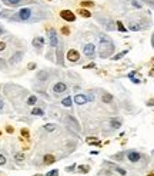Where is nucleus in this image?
<instances>
[{
  "label": "nucleus",
  "instance_id": "nucleus-1",
  "mask_svg": "<svg viewBox=\"0 0 154 176\" xmlns=\"http://www.w3.org/2000/svg\"><path fill=\"white\" fill-rule=\"evenodd\" d=\"M52 16L49 9L44 6H23L17 11L3 10L0 13L1 19H7L9 22H22V23H37L46 20Z\"/></svg>",
  "mask_w": 154,
  "mask_h": 176
},
{
  "label": "nucleus",
  "instance_id": "nucleus-2",
  "mask_svg": "<svg viewBox=\"0 0 154 176\" xmlns=\"http://www.w3.org/2000/svg\"><path fill=\"white\" fill-rule=\"evenodd\" d=\"M114 42L111 40L107 34H100L99 36V56L101 59H107L114 53Z\"/></svg>",
  "mask_w": 154,
  "mask_h": 176
},
{
  "label": "nucleus",
  "instance_id": "nucleus-3",
  "mask_svg": "<svg viewBox=\"0 0 154 176\" xmlns=\"http://www.w3.org/2000/svg\"><path fill=\"white\" fill-rule=\"evenodd\" d=\"M7 7H23V6H30L36 4L37 0H1Z\"/></svg>",
  "mask_w": 154,
  "mask_h": 176
},
{
  "label": "nucleus",
  "instance_id": "nucleus-4",
  "mask_svg": "<svg viewBox=\"0 0 154 176\" xmlns=\"http://www.w3.org/2000/svg\"><path fill=\"white\" fill-rule=\"evenodd\" d=\"M64 122H66L67 126H70V128H71V129H74L76 132H80V130H81V128H80V123H78V120H77L73 115L67 113L66 118H64Z\"/></svg>",
  "mask_w": 154,
  "mask_h": 176
},
{
  "label": "nucleus",
  "instance_id": "nucleus-5",
  "mask_svg": "<svg viewBox=\"0 0 154 176\" xmlns=\"http://www.w3.org/2000/svg\"><path fill=\"white\" fill-rule=\"evenodd\" d=\"M146 27H148V24H144L143 20H130L129 22V29L133 30V32H138V30H143Z\"/></svg>",
  "mask_w": 154,
  "mask_h": 176
},
{
  "label": "nucleus",
  "instance_id": "nucleus-6",
  "mask_svg": "<svg viewBox=\"0 0 154 176\" xmlns=\"http://www.w3.org/2000/svg\"><path fill=\"white\" fill-rule=\"evenodd\" d=\"M52 92H53L54 95H63L64 92H67V85L64 82H57V83L53 85Z\"/></svg>",
  "mask_w": 154,
  "mask_h": 176
},
{
  "label": "nucleus",
  "instance_id": "nucleus-7",
  "mask_svg": "<svg viewBox=\"0 0 154 176\" xmlns=\"http://www.w3.org/2000/svg\"><path fill=\"white\" fill-rule=\"evenodd\" d=\"M60 17L69 23H71V22L76 20V14H74L71 10H61L60 11Z\"/></svg>",
  "mask_w": 154,
  "mask_h": 176
},
{
  "label": "nucleus",
  "instance_id": "nucleus-8",
  "mask_svg": "<svg viewBox=\"0 0 154 176\" xmlns=\"http://www.w3.org/2000/svg\"><path fill=\"white\" fill-rule=\"evenodd\" d=\"M47 36H49V43H50V46H52V47H57L59 40H57V33H56L54 29H49Z\"/></svg>",
  "mask_w": 154,
  "mask_h": 176
},
{
  "label": "nucleus",
  "instance_id": "nucleus-9",
  "mask_svg": "<svg viewBox=\"0 0 154 176\" xmlns=\"http://www.w3.org/2000/svg\"><path fill=\"white\" fill-rule=\"evenodd\" d=\"M67 60L71 62V63H76V62L80 60V53L77 52L76 49H70V50L67 52Z\"/></svg>",
  "mask_w": 154,
  "mask_h": 176
},
{
  "label": "nucleus",
  "instance_id": "nucleus-10",
  "mask_svg": "<svg viewBox=\"0 0 154 176\" xmlns=\"http://www.w3.org/2000/svg\"><path fill=\"white\" fill-rule=\"evenodd\" d=\"M83 53L87 56V57L93 59V57H94V53H96V46H94L93 43L86 44V46L83 47Z\"/></svg>",
  "mask_w": 154,
  "mask_h": 176
},
{
  "label": "nucleus",
  "instance_id": "nucleus-11",
  "mask_svg": "<svg viewBox=\"0 0 154 176\" xmlns=\"http://www.w3.org/2000/svg\"><path fill=\"white\" fill-rule=\"evenodd\" d=\"M141 157H143V155L138 153V152H136V150H130V152H127V160H130L131 163L138 162Z\"/></svg>",
  "mask_w": 154,
  "mask_h": 176
},
{
  "label": "nucleus",
  "instance_id": "nucleus-12",
  "mask_svg": "<svg viewBox=\"0 0 154 176\" xmlns=\"http://www.w3.org/2000/svg\"><path fill=\"white\" fill-rule=\"evenodd\" d=\"M49 72L47 70H40L39 73H37V76H36V79L39 80V82H42V83H44V82H47L49 80Z\"/></svg>",
  "mask_w": 154,
  "mask_h": 176
},
{
  "label": "nucleus",
  "instance_id": "nucleus-13",
  "mask_svg": "<svg viewBox=\"0 0 154 176\" xmlns=\"http://www.w3.org/2000/svg\"><path fill=\"white\" fill-rule=\"evenodd\" d=\"M23 55H24L23 52H16L14 55L11 56L10 63H11V65H17V63H19V62H20V60L23 59Z\"/></svg>",
  "mask_w": 154,
  "mask_h": 176
},
{
  "label": "nucleus",
  "instance_id": "nucleus-14",
  "mask_svg": "<svg viewBox=\"0 0 154 176\" xmlns=\"http://www.w3.org/2000/svg\"><path fill=\"white\" fill-rule=\"evenodd\" d=\"M32 44H33L36 49H42L44 44V39L42 37V36H37V37H34L33 42H32Z\"/></svg>",
  "mask_w": 154,
  "mask_h": 176
},
{
  "label": "nucleus",
  "instance_id": "nucleus-15",
  "mask_svg": "<svg viewBox=\"0 0 154 176\" xmlns=\"http://www.w3.org/2000/svg\"><path fill=\"white\" fill-rule=\"evenodd\" d=\"M74 103H76V105H80V106H81V105H86V103H87V98H86L84 95H76V96H74Z\"/></svg>",
  "mask_w": 154,
  "mask_h": 176
},
{
  "label": "nucleus",
  "instance_id": "nucleus-16",
  "mask_svg": "<svg viewBox=\"0 0 154 176\" xmlns=\"http://www.w3.org/2000/svg\"><path fill=\"white\" fill-rule=\"evenodd\" d=\"M39 103V99H37V96H34V95H30L27 100H26V105H29V106H34V105H37Z\"/></svg>",
  "mask_w": 154,
  "mask_h": 176
},
{
  "label": "nucleus",
  "instance_id": "nucleus-17",
  "mask_svg": "<svg viewBox=\"0 0 154 176\" xmlns=\"http://www.w3.org/2000/svg\"><path fill=\"white\" fill-rule=\"evenodd\" d=\"M43 163L44 165H52V163H54L56 162V157L53 156V155H44V157H43Z\"/></svg>",
  "mask_w": 154,
  "mask_h": 176
},
{
  "label": "nucleus",
  "instance_id": "nucleus-18",
  "mask_svg": "<svg viewBox=\"0 0 154 176\" xmlns=\"http://www.w3.org/2000/svg\"><path fill=\"white\" fill-rule=\"evenodd\" d=\"M101 100H103V103H111V102H113V96H111L110 93L104 92V93L101 95Z\"/></svg>",
  "mask_w": 154,
  "mask_h": 176
},
{
  "label": "nucleus",
  "instance_id": "nucleus-19",
  "mask_svg": "<svg viewBox=\"0 0 154 176\" xmlns=\"http://www.w3.org/2000/svg\"><path fill=\"white\" fill-rule=\"evenodd\" d=\"M109 125H110L113 129H119V128H121V122L119 120V119H110Z\"/></svg>",
  "mask_w": 154,
  "mask_h": 176
},
{
  "label": "nucleus",
  "instance_id": "nucleus-20",
  "mask_svg": "<svg viewBox=\"0 0 154 176\" xmlns=\"http://www.w3.org/2000/svg\"><path fill=\"white\" fill-rule=\"evenodd\" d=\"M110 167H113V169H114V170H116L117 173H120L121 176H126V175H127V172H126V170H124L123 167H119L117 165H113V163H110Z\"/></svg>",
  "mask_w": 154,
  "mask_h": 176
},
{
  "label": "nucleus",
  "instance_id": "nucleus-21",
  "mask_svg": "<svg viewBox=\"0 0 154 176\" xmlns=\"http://www.w3.org/2000/svg\"><path fill=\"white\" fill-rule=\"evenodd\" d=\"M77 13H78L80 16H83V17H91V11L87 10V9H78Z\"/></svg>",
  "mask_w": 154,
  "mask_h": 176
},
{
  "label": "nucleus",
  "instance_id": "nucleus-22",
  "mask_svg": "<svg viewBox=\"0 0 154 176\" xmlns=\"http://www.w3.org/2000/svg\"><path fill=\"white\" fill-rule=\"evenodd\" d=\"M71 102H73V99H71L70 96H67V98H64V99L61 100V105H63L64 108H71V105H73Z\"/></svg>",
  "mask_w": 154,
  "mask_h": 176
},
{
  "label": "nucleus",
  "instance_id": "nucleus-23",
  "mask_svg": "<svg viewBox=\"0 0 154 176\" xmlns=\"http://www.w3.org/2000/svg\"><path fill=\"white\" fill-rule=\"evenodd\" d=\"M32 115H33V116H43L44 110L42 109V108H34V109L32 110Z\"/></svg>",
  "mask_w": 154,
  "mask_h": 176
},
{
  "label": "nucleus",
  "instance_id": "nucleus-24",
  "mask_svg": "<svg viewBox=\"0 0 154 176\" xmlns=\"http://www.w3.org/2000/svg\"><path fill=\"white\" fill-rule=\"evenodd\" d=\"M77 170H78V173H87L88 170H90V166L88 165H80L77 167Z\"/></svg>",
  "mask_w": 154,
  "mask_h": 176
},
{
  "label": "nucleus",
  "instance_id": "nucleus-25",
  "mask_svg": "<svg viewBox=\"0 0 154 176\" xmlns=\"http://www.w3.org/2000/svg\"><path fill=\"white\" fill-rule=\"evenodd\" d=\"M44 130L53 132V130H56V125L54 123H47V125H44Z\"/></svg>",
  "mask_w": 154,
  "mask_h": 176
},
{
  "label": "nucleus",
  "instance_id": "nucleus-26",
  "mask_svg": "<svg viewBox=\"0 0 154 176\" xmlns=\"http://www.w3.org/2000/svg\"><path fill=\"white\" fill-rule=\"evenodd\" d=\"M116 29L119 30V32H127V29L124 27V24L119 20V22H116Z\"/></svg>",
  "mask_w": 154,
  "mask_h": 176
},
{
  "label": "nucleus",
  "instance_id": "nucleus-27",
  "mask_svg": "<svg viewBox=\"0 0 154 176\" xmlns=\"http://www.w3.org/2000/svg\"><path fill=\"white\" fill-rule=\"evenodd\" d=\"M0 70H7V62L0 57Z\"/></svg>",
  "mask_w": 154,
  "mask_h": 176
},
{
  "label": "nucleus",
  "instance_id": "nucleus-28",
  "mask_svg": "<svg viewBox=\"0 0 154 176\" xmlns=\"http://www.w3.org/2000/svg\"><path fill=\"white\" fill-rule=\"evenodd\" d=\"M14 160H16V162H23V160H24V155L23 153H14Z\"/></svg>",
  "mask_w": 154,
  "mask_h": 176
},
{
  "label": "nucleus",
  "instance_id": "nucleus-29",
  "mask_svg": "<svg viewBox=\"0 0 154 176\" xmlns=\"http://www.w3.org/2000/svg\"><path fill=\"white\" fill-rule=\"evenodd\" d=\"M127 55V50H124V52H121V53H119V55H116L114 57H113V60H119V59H121L123 56Z\"/></svg>",
  "mask_w": 154,
  "mask_h": 176
},
{
  "label": "nucleus",
  "instance_id": "nucleus-30",
  "mask_svg": "<svg viewBox=\"0 0 154 176\" xmlns=\"http://www.w3.org/2000/svg\"><path fill=\"white\" fill-rule=\"evenodd\" d=\"M131 6H134V7H137V9H141V3L140 1H137V0H131Z\"/></svg>",
  "mask_w": 154,
  "mask_h": 176
},
{
  "label": "nucleus",
  "instance_id": "nucleus-31",
  "mask_svg": "<svg viewBox=\"0 0 154 176\" xmlns=\"http://www.w3.org/2000/svg\"><path fill=\"white\" fill-rule=\"evenodd\" d=\"M6 160H7V159H6V156H4V155H1V153H0V166L6 165Z\"/></svg>",
  "mask_w": 154,
  "mask_h": 176
},
{
  "label": "nucleus",
  "instance_id": "nucleus-32",
  "mask_svg": "<svg viewBox=\"0 0 154 176\" xmlns=\"http://www.w3.org/2000/svg\"><path fill=\"white\" fill-rule=\"evenodd\" d=\"M46 176H59V170H57V169H53V170H50Z\"/></svg>",
  "mask_w": 154,
  "mask_h": 176
},
{
  "label": "nucleus",
  "instance_id": "nucleus-33",
  "mask_svg": "<svg viewBox=\"0 0 154 176\" xmlns=\"http://www.w3.org/2000/svg\"><path fill=\"white\" fill-rule=\"evenodd\" d=\"M81 6H84V7H91V6H94V3L93 1H81Z\"/></svg>",
  "mask_w": 154,
  "mask_h": 176
},
{
  "label": "nucleus",
  "instance_id": "nucleus-34",
  "mask_svg": "<svg viewBox=\"0 0 154 176\" xmlns=\"http://www.w3.org/2000/svg\"><path fill=\"white\" fill-rule=\"evenodd\" d=\"M130 79H131L133 83H140V82H141V80H140L138 77H130Z\"/></svg>",
  "mask_w": 154,
  "mask_h": 176
},
{
  "label": "nucleus",
  "instance_id": "nucleus-35",
  "mask_svg": "<svg viewBox=\"0 0 154 176\" xmlns=\"http://www.w3.org/2000/svg\"><path fill=\"white\" fill-rule=\"evenodd\" d=\"M6 49V43L4 42H0V52H3Z\"/></svg>",
  "mask_w": 154,
  "mask_h": 176
},
{
  "label": "nucleus",
  "instance_id": "nucleus-36",
  "mask_svg": "<svg viewBox=\"0 0 154 176\" xmlns=\"http://www.w3.org/2000/svg\"><path fill=\"white\" fill-rule=\"evenodd\" d=\"M3 109H4V100L0 99V112H3Z\"/></svg>",
  "mask_w": 154,
  "mask_h": 176
},
{
  "label": "nucleus",
  "instance_id": "nucleus-37",
  "mask_svg": "<svg viewBox=\"0 0 154 176\" xmlns=\"http://www.w3.org/2000/svg\"><path fill=\"white\" fill-rule=\"evenodd\" d=\"M22 135H23V136H26V138H29V132H27V129H23Z\"/></svg>",
  "mask_w": 154,
  "mask_h": 176
},
{
  "label": "nucleus",
  "instance_id": "nucleus-38",
  "mask_svg": "<svg viewBox=\"0 0 154 176\" xmlns=\"http://www.w3.org/2000/svg\"><path fill=\"white\" fill-rule=\"evenodd\" d=\"M147 106H154V99H150L147 102Z\"/></svg>",
  "mask_w": 154,
  "mask_h": 176
},
{
  "label": "nucleus",
  "instance_id": "nucleus-39",
  "mask_svg": "<svg viewBox=\"0 0 154 176\" xmlns=\"http://www.w3.org/2000/svg\"><path fill=\"white\" fill-rule=\"evenodd\" d=\"M74 169H76V165H73V166H70V167H67L66 170H67V172H71V170H74Z\"/></svg>",
  "mask_w": 154,
  "mask_h": 176
},
{
  "label": "nucleus",
  "instance_id": "nucleus-40",
  "mask_svg": "<svg viewBox=\"0 0 154 176\" xmlns=\"http://www.w3.org/2000/svg\"><path fill=\"white\" fill-rule=\"evenodd\" d=\"M27 67H29L30 70H33L34 67H36V63H29V66H27Z\"/></svg>",
  "mask_w": 154,
  "mask_h": 176
},
{
  "label": "nucleus",
  "instance_id": "nucleus-41",
  "mask_svg": "<svg viewBox=\"0 0 154 176\" xmlns=\"http://www.w3.org/2000/svg\"><path fill=\"white\" fill-rule=\"evenodd\" d=\"M93 67H96V65H94V63H90V65H87L84 69H93Z\"/></svg>",
  "mask_w": 154,
  "mask_h": 176
},
{
  "label": "nucleus",
  "instance_id": "nucleus-42",
  "mask_svg": "<svg viewBox=\"0 0 154 176\" xmlns=\"http://www.w3.org/2000/svg\"><path fill=\"white\" fill-rule=\"evenodd\" d=\"M4 32H6V30H4V27H3V26L0 24V36H1L3 33H4Z\"/></svg>",
  "mask_w": 154,
  "mask_h": 176
},
{
  "label": "nucleus",
  "instance_id": "nucleus-43",
  "mask_svg": "<svg viewBox=\"0 0 154 176\" xmlns=\"http://www.w3.org/2000/svg\"><path fill=\"white\" fill-rule=\"evenodd\" d=\"M61 32H63V33H69V29H67V27H63V29H61Z\"/></svg>",
  "mask_w": 154,
  "mask_h": 176
},
{
  "label": "nucleus",
  "instance_id": "nucleus-44",
  "mask_svg": "<svg viewBox=\"0 0 154 176\" xmlns=\"http://www.w3.org/2000/svg\"><path fill=\"white\" fill-rule=\"evenodd\" d=\"M151 44H153V47H154V34H153V37H151Z\"/></svg>",
  "mask_w": 154,
  "mask_h": 176
},
{
  "label": "nucleus",
  "instance_id": "nucleus-45",
  "mask_svg": "<svg viewBox=\"0 0 154 176\" xmlns=\"http://www.w3.org/2000/svg\"><path fill=\"white\" fill-rule=\"evenodd\" d=\"M150 76H154V70H151V72H150Z\"/></svg>",
  "mask_w": 154,
  "mask_h": 176
},
{
  "label": "nucleus",
  "instance_id": "nucleus-46",
  "mask_svg": "<svg viewBox=\"0 0 154 176\" xmlns=\"http://www.w3.org/2000/svg\"><path fill=\"white\" fill-rule=\"evenodd\" d=\"M147 176H154V172H151V173H148Z\"/></svg>",
  "mask_w": 154,
  "mask_h": 176
},
{
  "label": "nucleus",
  "instance_id": "nucleus-47",
  "mask_svg": "<svg viewBox=\"0 0 154 176\" xmlns=\"http://www.w3.org/2000/svg\"><path fill=\"white\" fill-rule=\"evenodd\" d=\"M34 176H42V175H34Z\"/></svg>",
  "mask_w": 154,
  "mask_h": 176
},
{
  "label": "nucleus",
  "instance_id": "nucleus-48",
  "mask_svg": "<svg viewBox=\"0 0 154 176\" xmlns=\"http://www.w3.org/2000/svg\"><path fill=\"white\" fill-rule=\"evenodd\" d=\"M0 135H1V132H0Z\"/></svg>",
  "mask_w": 154,
  "mask_h": 176
}]
</instances>
